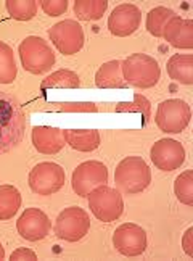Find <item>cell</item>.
Instances as JSON below:
<instances>
[{
  "mask_svg": "<svg viewBox=\"0 0 193 261\" xmlns=\"http://www.w3.org/2000/svg\"><path fill=\"white\" fill-rule=\"evenodd\" d=\"M5 8L8 15L16 21H29L37 13L36 0H7Z\"/></svg>",
  "mask_w": 193,
  "mask_h": 261,
  "instance_id": "cell-25",
  "label": "cell"
},
{
  "mask_svg": "<svg viewBox=\"0 0 193 261\" xmlns=\"http://www.w3.org/2000/svg\"><path fill=\"white\" fill-rule=\"evenodd\" d=\"M4 258H5V248L2 244H0V259H4Z\"/></svg>",
  "mask_w": 193,
  "mask_h": 261,
  "instance_id": "cell-32",
  "label": "cell"
},
{
  "mask_svg": "<svg viewBox=\"0 0 193 261\" xmlns=\"http://www.w3.org/2000/svg\"><path fill=\"white\" fill-rule=\"evenodd\" d=\"M18 234L27 242L44 240L52 230V221L39 208H27L16 221Z\"/></svg>",
  "mask_w": 193,
  "mask_h": 261,
  "instance_id": "cell-13",
  "label": "cell"
},
{
  "mask_svg": "<svg viewBox=\"0 0 193 261\" xmlns=\"http://www.w3.org/2000/svg\"><path fill=\"white\" fill-rule=\"evenodd\" d=\"M177 16L174 10H171L168 7H155L151 8L148 15H147V31L155 36V37H162V33H164L166 24L171 21L172 18Z\"/></svg>",
  "mask_w": 193,
  "mask_h": 261,
  "instance_id": "cell-21",
  "label": "cell"
},
{
  "mask_svg": "<svg viewBox=\"0 0 193 261\" xmlns=\"http://www.w3.org/2000/svg\"><path fill=\"white\" fill-rule=\"evenodd\" d=\"M182 248L187 253V256H193V227H188L182 237Z\"/></svg>",
  "mask_w": 193,
  "mask_h": 261,
  "instance_id": "cell-31",
  "label": "cell"
},
{
  "mask_svg": "<svg viewBox=\"0 0 193 261\" xmlns=\"http://www.w3.org/2000/svg\"><path fill=\"white\" fill-rule=\"evenodd\" d=\"M63 137L66 145L76 152H94L101 144L100 133L95 129H65Z\"/></svg>",
  "mask_w": 193,
  "mask_h": 261,
  "instance_id": "cell-17",
  "label": "cell"
},
{
  "mask_svg": "<svg viewBox=\"0 0 193 261\" xmlns=\"http://www.w3.org/2000/svg\"><path fill=\"white\" fill-rule=\"evenodd\" d=\"M108 176V168L105 163L90 160V162L77 165L71 176V186L79 197H87L90 190L100 186H106Z\"/></svg>",
  "mask_w": 193,
  "mask_h": 261,
  "instance_id": "cell-10",
  "label": "cell"
},
{
  "mask_svg": "<svg viewBox=\"0 0 193 261\" xmlns=\"http://www.w3.org/2000/svg\"><path fill=\"white\" fill-rule=\"evenodd\" d=\"M18 74L13 48L0 41V84H12Z\"/></svg>",
  "mask_w": 193,
  "mask_h": 261,
  "instance_id": "cell-24",
  "label": "cell"
},
{
  "mask_svg": "<svg viewBox=\"0 0 193 261\" xmlns=\"http://www.w3.org/2000/svg\"><path fill=\"white\" fill-rule=\"evenodd\" d=\"M90 212L101 223H113L124 212V200L118 189L100 186L87 195Z\"/></svg>",
  "mask_w": 193,
  "mask_h": 261,
  "instance_id": "cell-5",
  "label": "cell"
},
{
  "mask_svg": "<svg viewBox=\"0 0 193 261\" xmlns=\"http://www.w3.org/2000/svg\"><path fill=\"white\" fill-rule=\"evenodd\" d=\"M55 112H66V113H95L98 108L92 102H65V103H50Z\"/></svg>",
  "mask_w": 193,
  "mask_h": 261,
  "instance_id": "cell-28",
  "label": "cell"
},
{
  "mask_svg": "<svg viewBox=\"0 0 193 261\" xmlns=\"http://www.w3.org/2000/svg\"><path fill=\"white\" fill-rule=\"evenodd\" d=\"M118 113H124V112H132V113H142L144 116V126L148 124L150 118H151V103L150 100L140 94L134 95V102L132 103H119L116 107Z\"/></svg>",
  "mask_w": 193,
  "mask_h": 261,
  "instance_id": "cell-27",
  "label": "cell"
},
{
  "mask_svg": "<svg viewBox=\"0 0 193 261\" xmlns=\"http://www.w3.org/2000/svg\"><path fill=\"white\" fill-rule=\"evenodd\" d=\"M191 119V110L185 100L169 98L161 102L156 110L155 123L166 134H180Z\"/></svg>",
  "mask_w": 193,
  "mask_h": 261,
  "instance_id": "cell-6",
  "label": "cell"
},
{
  "mask_svg": "<svg viewBox=\"0 0 193 261\" xmlns=\"http://www.w3.org/2000/svg\"><path fill=\"white\" fill-rule=\"evenodd\" d=\"M168 74L172 81L184 86L193 84V55L176 54L168 60Z\"/></svg>",
  "mask_w": 193,
  "mask_h": 261,
  "instance_id": "cell-18",
  "label": "cell"
},
{
  "mask_svg": "<svg viewBox=\"0 0 193 261\" xmlns=\"http://www.w3.org/2000/svg\"><path fill=\"white\" fill-rule=\"evenodd\" d=\"M106 0H76L74 13L80 21H97L106 13Z\"/></svg>",
  "mask_w": 193,
  "mask_h": 261,
  "instance_id": "cell-23",
  "label": "cell"
},
{
  "mask_svg": "<svg viewBox=\"0 0 193 261\" xmlns=\"http://www.w3.org/2000/svg\"><path fill=\"white\" fill-rule=\"evenodd\" d=\"M66 182L65 169L53 162H42L29 173V189L37 195H53Z\"/></svg>",
  "mask_w": 193,
  "mask_h": 261,
  "instance_id": "cell-8",
  "label": "cell"
},
{
  "mask_svg": "<svg viewBox=\"0 0 193 261\" xmlns=\"http://www.w3.org/2000/svg\"><path fill=\"white\" fill-rule=\"evenodd\" d=\"M48 37L63 55H74L84 47V29L74 19H63L48 29Z\"/></svg>",
  "mask_w": 193,
  "mask_h": 261,
  "instance_id": "cell-9",
  "label": "cell"
},
{
  "mask_svg": "<svg viewBox=\"0 0 193 261\" xmlns=\"http://www.w3.org/2000/svg\"><path fill=\"white\" fill-rule=\"evenodd\" d=\"M80 87V77L77 73L71 69H58V71L48 74L40 83V89H77Z\"/></svg>",
  "mask_w": 193,
  "mask_h": 261,
  "instance_id": "cell-22",
  "label": "cell"
},
{
  "mask_svg": "<svg viewBox=\"0 0 193 261\" xmlns=\"http://www.w3.org/2000/svg\"><path fill=\"white\" fill-rule=\"evenodd\" d=\"M162 37L174 48H193V21L180 16H174L166 24Z\"/></svg>",
  "mask_w": 193,
  "mask_h": 261,
  "instance_id": "cell-16",
  "label": "cell"
},
{
  "mask_svg": "<svg viewBox=\"0 0 193 261\" xmlns=\"http://www.w3.org/2000/svg\"><path fill=\"white\" fill-rule=\"evenodd\" d=\"M113 245L124 256H140L147 250V232L135 223H124L113 232Z\"/></svg>",
  "mask_w": 193,
  "mask_h": 261,
  "instance_id": "cell-12",
  "label": "cell"
},
{
  "mask_svg": "<svg viewBox=\"0 0 193 261\" xmlns=\"http://www.w3.org/2000/svg\"><path fill=\"white\" fill-rule=\"evenodd\" d=\"M150 158L161 171H174L185 163V148L176 139H159L150 148Z\"/></svg>",
  "mask_w": 193,
  "mask_h": 261,
  "instance_id": "cell-11",
  "label": "cell"
},
{
  "mask_svg": "<svg viewBox=\"0 0 193 261\" xmlns=\"http://www.w3.org/2000/svg\"><path fill=\"white\" fill-rule=\"evenodd\" d=\"M115 182L123 194H140L151 182V169L142 156H126L115 169Z\"/></svg>",
  "mask_w": 193,
  "mask_h": 261,
  "instance_id": "cell-2",
  "label": "cell"
},
{
  "mask_svg": "<svg viewBox=\"0 0 193 261\" xmlns=\"http://www.w3.org/2000/svg\"><path fill=\"white\" fill-rule=\"evenodd\" d=\"M10 259L12 261H23V259H29V261H36L37 255L33 252L31 248H18L10 255Z\"/></svg>",
  "mask_w": 193,
  "mask_h": 261,
  "instance_id": "cell-30",
  "label": "cell"
},
{
  "mask_svg": "<svg viewBox=\"0 0 193 261\" xmlns=\"http://www.w3.org/2000/svg\"><path fill=\"white\" fill-rule=\"evenodd\" d=\"M33 145L42 155H57L66 145L63 130L52 126H36L33 127Z\"/></svg>",
  "mask_w": 193,
  "mask_h": 261,
  "instance_id": "cell-15",
  "label": "cell"
},
{
  "mask_svg": "<svg viewBox=\"0 0 193 261\" xmlns=\"http://www.w3.org/2000/svg\"><path fill=\"white\" fill-rule=\"evenodd\" d=\"M40 7L48 16H60L68 10V0H42Z\"/></svg>",
  "mask_w": 193,
  "mask_h": 261,
  "instance_id": "cell-29",
  "label": "cell"
},
{
  "mask_svg": "<svg viewBox=\"0 0 193 261\" xmlns=\"http://www.w3.org/2000/svg\"><path fill=\"white\" fill-rule=\"evenodd\" d=\"M123 77L127 86L137 89L155 87L161 77L158 62L147 54H132L121 62Z\"/></svg>",
  "mask_w": 193,
  "mask_h": 261,
  "instance_id": "cell-3",
  "label": "cell"
},
{
  "mask_svg": "<svg viewBox=\"0 0 193 261\" xmlns=\"http://www.w3.org/2000/svg\"><path fill=\"white\" fill-rule=\"evenodd\" d=\"M174 194L180 203H184L187 206H193V171L191 169H187V171L180 173L176 177Z\"/></svg>",
  "mask_w": 193,
  "mask_h": 261,
  "instance_id": "cell-26",
  "label": "cell"
},
{
  "mask_svg": "<svg viewBox=\"0 0 193 261\" xmlns=\"http://www.w3.org/2000/svg\"><path fill=\"white\" fill-rule=\"evenodd\" d=\"M19 60L27 73L44 74L52 69L57 62L55 52L45 39L39 36H27L18 47Z\"/></svg>",
  "mask_w": 193,
  "mask_h": 261,
  "instance_id": "cell-4",
  "label": "cell"
},
{
  "mask_svg": "<svg viewBox=\"0 0 193 261\" xmlns=\"http://www.w3.org/2000/svg\"><path fill=\"white\" fill-rule=\"evenodd\" d=\"M27 124L19 100L12 94L0 92V155L21 144Z\"/></svg>",
  "mask_w": 193,
  "mask_h": 261,
  "instance_id": "cell-1",
  "label": "cell"
},
{
  "mask_svg": "<svg viewBox=\"0 0 193 261\" xmlns=\"http://www.w3.org/2000/svg\"><path fill=\"white\" fill-rule=\"evenodd\" d=\"M90 230V218L80 206L65 208L55 219L53 232L65 242H79Z\"/></svg>",
  "mask_w": 193,
  "mask_h": 261,
  "instance_id": "cell-7",
  "label": "cell"
},
{
  "mask_svg": "<svg viewBox=\"0 0 193 261\" xmlns=\"http://www.w3.org/2000/svg\"><path fill=\"white\" fill-rule=\"evenodd\" d=\"M95 86L98 89H124L127 86L123 77L121 60H111L98 68L95 73Z\"/></svg>",
  "mask_w": 193,
  "mask_h": 261,
  "instance_id": "cell-19",
  "label": "cell"
},
{
  "mask_svg": "<svg viewBox=\"0 0 193 261\" xmlns=\"http://www.w3.org/2000/svg\"><path fill=\"white\" fill-rule=\"evenodd\" d=\"M142 12L137 5L121 4L108 16V29L116 37H127L140 28Z\"/></svg>",
  "mask_w": 193,
  "mask_h": 261,
  "instance_id": "cell-14",
  "label": "cell"
},
{
  "mask_svg": "<svg viewBox=\"0 0 193 261\" xmlns=\"http://www.w3.org/2000/svg\"><path fill=\"white\" fill-rule=\"evenodd\" d=\"M21 194L15 186H0V221L12 219L21 208Z\"/></svg>",
  "mask_w": 193,
  "mask_h": 261,
  "instance_id": "cell-20",
  "label": "cell"
}]
</instances>
